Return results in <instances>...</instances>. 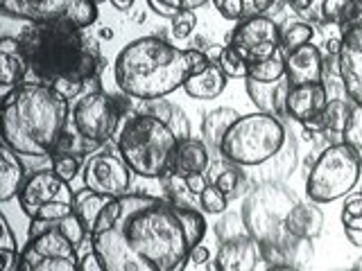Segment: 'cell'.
<instances>
[{
  "label": "cell",
  "instance_id": "cell-1",
  "mask_svg": "<svg viewBox=\"0 0 362 271\" xmlns=\"http://www.w3.org/2000/svg\"><path fill=\"white\" fill-rule=\"evenodd\" d=\"M90 248L105 271H184L192 244L179 206L165 197L129 192L100 212Z\"/></svg>",
  "mask_w": 362,
  "mask_h": 271
},
{
  "label": "cell",
  "instance_id": "cell-2",
  "mask_svg": "<svg viewBox=\"0 0 362 271\" xmlns=\"http://www.w3.org/2000/svg\"><path fill=\"white\" fill-rule=\"evenodd\" d=\"M34 82L52 86L71 100L102 68L100 45L64 18L30 23L18 37Z\"/></svg>",
  "mask_w": 362,
  "mask_h": 271
},
{
  "label": "cell",
  "instance_id": "cell-3",
  "mask_svg": "<svg viewBox=\"0 0 362 271\" xmlns=\"http://www.w3.org/2000/svg\"><path fill=\"white\" fill-rule=\"evenodd\" d=\"M68 122V97L52 86L30 82L3 97V145L18 156H50Z\"/></svg>",
  "mask_w": 362,
  "mask_h": 271
},
{
  "label": "cell",
  "instance_id": "cell-4",
  "mask_svg": "<svg viewBox=\"0 0 362 271\" xmlns=\"http://www.w3.org/2000/svg\"><path fill=\"white\" fill-rule=\"evenodd\" d=\"M192 75L188 50L158 37H143L127 43L113 61V79L120 93L134 100H163L184 88Z\"/></svg>",
  "mask_w": 362,
  "mask_h": 271
},
{
  "label": "cell",
  "instance_id": "cell-5",
  "mask_svg": "<svg viewBox=\"0 0 362 271\" xmlns=\"http://www.w3.org/2000/svg\"><path fill=\"white\" fill-rule=\"evenodd\" d=\"M179 138L163 120L150 113H134L120 127L118 154L134 174L145 179H161L177 152Z\"/></svg>",
  "mask_w": 362,
  "mask_h": 271
},
{
  "label": "cell",
  "instance_id": "cell-6",
  "mask_svg": "<svg viewBox=\"0 0 362 271\" xmlns=\"http://www.w3.org/2000/svg\"><path fill=\"white\" fill-rule=\"evenodd\" d=\"M288 136L290 133L283 120L263 111L249 113V116L238 118L233 127L226 131L220 154L231 165L254 169L276 156L286 145Z\"/></svg>",
  "mask_w": 362,
  "mask_h": 271
},
{
  "label": "cell",
  "instance_id": "cell-7",
  "mask_svg": "<svg viewBox=\"0 0 362 271\" xmlns=\"http://www.w3.org/2000/svg\"><path fill=\"white\" fill-rule=\"evenodd\" d=\"M299 199L286 183L254 186L243 199V219L258 246H279L290 240L286 219Z\"/></svg>",
  "mask_w": 362,
  "mask_h": 271
},
{
  "label": "cell",
  "instance_id": "cell-8",
  "mask_svg": "<svg viewBox=\"0 0 362 271\" xmlns=\"http://www.w3.org/2000/svg\"><path fill=\"white\" fill-rule=\"evenodd\" d=\"M360 174L362 163L351 147L344 143L328 145L305 176V195L315 203L337 201L358 186Z\"/></svg>",
  "mask_w": 362,
  "mask_h": 271
},
{
  "label": "cell",
  "instance_id": "cell-9",
  "mask_svg": "<svg viewBox=\"0 0 362 271\" xmlns=\"http://www.w3.org/2000/svg\"><path fill=\"white\" fill-rule=\"evenodd\" d=\"M16 271H82L77 246L59 231L57 222L30 219L28 244L18 253Z\"/></svg>",
  "mask_w": 362,
  "mask_h": 271
},
{
  "label": "cell",
  "instance_id": "cell-10",
  "mask_svg": "<svg viewBox=\"0 0 362 271\" xmlns=\"http://www.w3.org/2000/svg\"><path fill=\"white\" fill-rule=\"evenodd\" d=\"M18 201L23 212L37 222H59L75 210V192L71 183H66L52 169L34 172L23 186Z\"/></svg>",
  "mask_w": 362,
  "mask_h": 271
},
{
  "label": "cell",
  "instance_id": "cell-11",
  "mask_svg": "<svg viewBox=\"0 0 362 271\" xmlns=\"http://www.w3.org/2000/svg\"><path fill=\"white\" fill-rule=\"evenodd\" d=\"M120 118L122 113L116 104V97L105 90H90L73 107L71 124L82 138L102 147L111 140V136H116Z\"/></svg>",
  "mask_w": 362,
  "mask_h": 271
},
{
  "label": "cell",
  "instance_id": "cell-12",
  "mask_svg": "<svg viewBox=\"0 0 362 271\" xmlns=\"http://www.w3.org/2000/svg\"><path fill=\"white\" fill-rule=\"evenodd\" d=\"M226 45L243 56L247 64L272 59L281 52V25L269 16H256L238 23Z\"/></svg>",
  "mask_w": 362,
  "mask_h": 271
},
{
  "label": "cell",
  "instance_id": "cell-13",
  "mask_svg": "<svg viewBox=\"0 0 362 271\" xmlns=\"http://www.w3.org/2000/svg\"><path fill=\"white\" fill-rule=\"evenodd\" d=\"M84 188L118 199L129 195L132 186V169L122 161V156L111 154L109 150H100L90 154L82 169Z\"/></svg>",
  "mask_w": 362,
  "mask_h": 271
},
{
  "label": "cell",
  "instance_id": "cell-14",
  "mask_svg": "<svg viewBox=\"0 0 362 271\" xmlns=\"http://www.w3.org/2000/svg\"><path fill=\"white\" fill-rule=\"evenodd\" d=\"M342 48L337 54V75L344 95L354 104H362V25L342 34Z\"/></svg>",
  "mask_w": 362,
  "mask_h": 271
},
{
  "label": "cell",
  "instance_id": "cell-15",
  "mask_svg": "<svg viewBox=\"0 0 362 271\" xmlns=\"http://www.w3.org/2000/svg\"><path fill=\"white\" fill-rule=\"evenodd\" d=\"M286 77L292 86L322 84L326 77V59L317 45L308 43L303 48L286 54Z\"/></svg>",
  "mask_w": 362,
  "mask_h": 271
},
{
  "label": "cell",
  "instance_id": "cell-16",
  "mask_svg": "<svg viewBox=\"0 0 362 271\" xmlns=\"http://www.w3.org/2000/svg\"><path fill=\"white\" fill-rule=\"evenodd\" d=\"M328 88L326 84H303V86H292L288 95V113L292 122L308 124L317 120L328 107Z\"/></svg>",
  "mask_w": 362,
  "mask_h": 271
},
{
  "label": "cell",
  "instance_id": "cell-17",
  "mask_svg": "<svg viewBox=\"0 0 362 271\" xmlns=\"http://www.w3.org/2000/svg\"><path fill=\"white\" fill-rule=\"evenodd\" d=\"M245 88H247V95L249 100L254 102L258 107V111L269 113L283 122L290 120V113H288V95H290V88L292 84L288 82V77L279 79V82H272V84H263V82H254V79H245Z\"/></svg>",
  "mask_w": 362,
  "mask_h": 271
},
{
  "label": "cell",
  "instance_id": "cell-18",
  "mask_svg": "<svg viewBox=\"0 0 362 271\" xmlns=\"http://www.w3.org/2000/svg\"><path fill=\"white\" fill-rule=\"evenodd\" d=\"M218 271H256L260 265V246L252 235L235 237V240L222 242L215 253Z\"/></svg>",
  "mask_w": 362,
  "mask_h": 271
},
{
  "label": "cell",
  "instance_id": "cell-19",
  "mask_svg": "<svg viewBox=\"0 0 362 271\" xmlns=\"http://www.w3.org/2000/svg\"><path fill=\"white\" fill-rule=\"evenodd\" d=\"M73 0H0L7 16H16L28 23H45L64 18Z\"/></svg>",
  "mask_w": 362,
  "mask_h": 271
},
{
  "label": "cell",
  "instance_id": "cell-20",
  "mask_svg": "<svg viewBox=\"0 0 362 271\" xmlns=\"http://www.w3.org/2000/svg\"><path fill=\"white\" fill-rule=\"evenodd\" d=\"M299 163V150H297V140L288 136L286 145L281 147V152L276 156H272L267 163L254 167L252 172V183L260 186V183H283L294 169H297Z\"/></svg>",
  "mask_w": 362,
  "mask_h": 271
},
{
  "label": "cell",
  "instance_id": "cell-21",
  "mask_svg": "<svg viewBox=\"0 0 362 271\" xmlns=\"http://www.w3.org/2000/svg\"><path fill=\"white\" fill-rule=\"evenodd\" d=\"M30 73V66L25 54H23L21 41L3 37L0 41V84L3 88H16Z\"/></svg>",
  "mask_w": 362,
  "mask_h": 271
},
{
  "label": "cell",
  "instance_id": "cell-22",
  "mask_svg": "<svg viewBox=\"0 0 362 271\" xmlns=\"http://www.w3.org/2000/svg\"><path fill=\"white\" fill-rule=\"evenodd\" d=\"M209 163H211L209 145L199 138H184L177 145L170 169L177 172L179 176H190L197 172H206Z\"/></svg>",
  "mask_w": 362,
  "mask_h": 271
},
{
  "label": "cell",
  "instance_id": "cell-23",
  "mask_svg": "<svg viewBox=\"0 0 362 271\" xmlns=\"http://www.w3.org/2000/svg\"><path fill=\"white\" fill-rule=\"evenodd\" d=\"M322 229L324 212L322 208H317L315 201H299L286 219V231L294 237H301V240L313 242L315 237L322 235Z\"/></svg>",
  "mask_w": 362,
  "mask_h": 271
},
{
  "label": "cell",
  "instance_id": "cell-24",
  "mask_svg": "<svg viewBox=\"0 0 362 271\" xmlns=\"http://www.w3.org/2000/svg\"><path fill=\"white\" fill-rule=\"evenodd\" d=\"M226 79L229 77L224 75L218 64H209L204 71L186 79L184 90L195 100H215L226 88Z\"/></svg>",
  "mask_w": 362,
  "mask_h": 271
},
{
  "label": "cell",
  "instance_id": "cell-25",
  "mask_svg": "<svg viewBox=\"0 0 362 271\" xmlns=\"http://www.w3.org/2000/svg\"><path fill=\"white\" fill-rule=\"evenodd\" d=\"M240 118V113L231 107H218L209 111L206 116L202 120V140L209 145V150L220 152L222 150V143H224V136L229 131L235 120Z\"/></svg>",
  "mask_w": 362,
  "mask_h": 271
},
{
  "label": "cell",
  "instance_id": "cell-26",
  "mask_svg": "<svg viewBox=\"0 0 362 271\" xmlns=\"http://www.w3.org/2000/svg\"><path fill=\"white\" fill-rule=\"evenodd\" d=\"M3 158V167H0V199L9 201L11 197L21 195L23 186H25V167L18 161V154L11 152L7 145L0 150Z\"/></svg>",
  "mask_w": 362,
  "mask_h": 271
},
{
  "label": "cell",
  "instance_id": "cell-27",
  "mask_svg": "<svg viewBox=\"0 0 362 271\" xmlns=\"http://www.w3.org/2000/svg\"><path fill=\"white\" fill-rule=\"evenodd\" d=\"M276 0H213L218 14L226 20L243 23L256 16H267Z\"/></svg>",
  "mask_w": 362,
  "mask_h": 271
},
{
  "label": "cell",
  "instance_id": "cell-28",
  "mask_svg": "<svg viewBox=\"0 0 362 271\" xmlns=\"http://www.w3.org/2000/svg\"><path fill=\"white\" fill-rule=\"evenodd\" d=\"M143 113H150V116H156L158 120H163L168 127L175 131L179 140L190 138V122L186 118V113L177 104H173V102H168L165 97L143 102Z\"/></svg>",
  "mask_w": 362,
  "mask_h": 271
},
{
  "label": "cell",
  "instance_id": "cell-29",
  "mask_svg": "<svg viewBox=\"0 0 362 271\" xmlns=\"http://www.w3.org/2000/svg\"><path fill=\"white\" fill-rule=\"evenodd\" d=\"M109 201H111V197L100 195V192H93V190H88V188H82V190L75 192V210L73 212L79 217V222L84 224L88 237L93 235L100 212L105 210V206H107Z\"/></svg>",
  "mask_w": 362,
  "mask_h": 271
},
{
  "label": "cell",
  "instance_id": "cell-30",
  "mask_svg": "<svg viewBox=\"0 0 362 271\" xmlns=\"http://www.w3.org/2000/svg\"><path fill=\"white\" fill-rule=\"evenodd\" d=\"M351 109H354V102L351 100H331L328 107L322 113V133L331 136L333 145L342 143V136L346 129V122L351 116Z\"/></svg>",
  "mask_w": 362,
  "mask_h": 271
},
{
  "label": "cell",
  "instance_id": "cell-31",
  "mask_svg": "<svg viewBox=\"0 0 362 271\" xmlns=\"http://www.w3.org/2000/svg\"><path fill=\"white\" fill-rule=\"evenodd\" d=\"M161 186L165 190V199L170 203H175L179 208H195V210H202L199 206V197L192 195L188 190V183H186V176H179L173 169H168V172L161 176Z\"/></svg>",
  "mask_w": 362,
  "mask_h": 271
},
{
  "label": "cell",
  "instance_id": "cell-32",
  "mask_svg": "<svg viewBox=\"0 0 362 271\" xmlns=\"http://www.w3.org/2000/svg\"><path fill=\"white\" fill-rule=\"evenodd\" d=\"M213 186L218 188L229 201L231 199H238V197H247V192L254 188L252 179L245 176L243 174V167H238V165L224 167L220 174H215Z\"/></svg>",
  "mask_w": 362,
  "mask_h": 271
},
{
  "label": "cell",
  "instance_id": "cell-33",
  "mask_svg": "<svg viewBox=\"0 0 362 271\" xmlns=\"http://www.w3.org/2000/svg\"><path fill=\"white\" fill-rule=\"evenodd\" d=\"M211 64H218L226 77L231 79H247V71H249V64L243 59L240 54L233 52L229 45H211L206 50Z\"/></svg>",
  "mask_w": 362,
  "mask_h": 271
},
{
  "label": "cell",
  "instance_id": "cell-34",
  "mask_svg": "<svg viewBox=\"0 0 362 271\" xmlns=\"http://www.w3.org/2000/svg\"><path fill=\"white\" fill-rule=\"evenodd\" d=\"M315 37V28L308 20H294V23H286L281 28V52L290 54L294 50L303 48V45L313 43Z\"/></svg>",
  "mask_w": 362,
  "mask_h": 271
},
{
  "label": "cell",
  "instance_id": "cell-35",
  "mask_svg": "<svg viewBox=\"0 0 362 271\" xmlns=\"http://www.w3.org/2000/svg\"><path fill=\"white\" fill-rule=\"evenodd\" d=\"M247 77L254 79V82H263V84L279 82V79L286 77V54L279 52V54L272 56V59L249 64Z\"/></svg>",
  "mask_w": 362,
  "mask_h": 271
},
{
  "label": "cell",
  "instance_id": "cell-36",
  "mask_svg": "<svg viewBox=\"0 0 362 271\" xmlns=\"http://www.w3.org/2000/svg\"><path fill=\"white\" fill-rule=\"evenodd\" d=\"M64 20L79 30H86L98 20V5L90 3V0H73L66 9Z\"/></svg>",
  "mask_w": 362,
  "mask_h": 271
},
{
  "label": "cell",
  "instance_id": "cell-37",
  "mask_svg": "<svg viewBox=\"0 0 362 271\" xmlns=\"http://www.w3.org/2000/svg\"><path fill=\"white\" fill-rule=\"evenodd\" d=\"M243 235H249L247 226H245V219H243V212H222V217L215 224V237L222 242H229V240H235V237H243Z\"/></svg>",
  "mask_w": 362,
  "mask_h": 271
},
{
  "label": "cell",
  "instance_id": "cell-38",
  "mask_svg": "<svg viewBox=\"0 0 362 271\" xmlns=\"http://www.w3.org/2000/svg\"><path fill=\"white\" fill-rule=\"evenodd\" d=\"M50 169L52 172L64 179L66 183H71V181L82 172V158L75 156V154H64V152H52L50 154Z\"/></svg>",
  "mask_w": 362,
  "mask_h": 271
},
{
  "label": "cell",
  "instance_id": "cell-39",
  "mask_svg": "<svg viewBox=\"0 0 362 271\" xmlns=\"http://www.w3.org/2000/svg\"><path fill=\"white\" fill-rule=\"evenodd\" d=\"M342 143L354 150V154L360 158V163H362V104H354V109H351Z\"/></svg>",
  "mask_w": 362,
  "mask_h": 271
},
{
  "label": "cell",
  "instance_id": "cell-40",
  "mask_svg": "<svg viewBox=\"0 0 362 271\" xmlns=\"http://www.w3.org/2000/svg\"><path fill=\"white\" fill-rule=\"evenodd\" d=\"M57 226H59V231L64 233V237H66V240L71 242L73 246H82L84 240L88 237V233H86V229H84V224L79 222V217H77L75 212H71L68 217L59 219V222H57Z\"/></svg>",
  "mask_w": 362,
  "mask_h": 271
},
{
  "label": "cell",
  "instance_id": "cell-41",
  "mask_svg": "<svg viewBox=\"0 0 362 271\" xmlns=\"http://www.w3.org/2000/svg\"><path fill=\"white\" fill-rule=\"evenodd\" d=\"M199 206H202L204 212H209V215H222V212H226V206H229V199H226V197L222 195V192L211 183V186L199 195Z\"/></svg>",
  "mask_w": 362,
  "mask_h": 271
},
{
  "label": "cell",
  "instance_id": "cell-42",
  "mask_svg": "<svg viewBox=\"0 0 362 271\" xmlns=\"http://www.w3.org/2000/svg\"><path fill=\"white\" fill-rule=\"evenodd\" d=\"M286 3L297 16L305 18L308 23H320V14L326 0H286Z\"/></svg>",
  "mask_w": 362,
  "mask_h": 271
},
{
  "label": "cell",
  "instance_id": "cell-43",
  "mask_svg": "<svg viewBox=\"0 0 362 271\" xmlns=\"http://www.w3.org/2000/svg\"><path fill=\"white\" fill-rule=\"evenodd\" d=\"M197 25V16H195V9H184L177 18H173V37L184 41L188 39L192 30Z\"/></svg>",
  "mask_w": 362,
  "mask_h": 271
},
{
  "label": "cell",
  "instance_id": "cell-44",
  "mask_svg": "<svg viewBox=\"0 0 362 271\" xmlns=\"http://www.w3.org/2000/svg\"><path fill=\"white\" fill-rule=\"evenodd\" d=\"M147 7H150L156 16H163V18H177L181 11L186 9L184 0H147Z\"/></svg>",
  "mask_w": 362,
  "mask_h": 271
},
{
  "label": "cell",
  "instance_id": "cell-45",
  "mask_svg": "<svg viewBox=\"0 0 362 271\" xmlns=\"http://www.w3.org/2000/svg\"><path fill=\"white\" fill-rule=\"evenodd\" d=\"M358 25H362V0H351L337 28H339V34H346L349 30H354Z\"/></svg>",
  "mask_w": 362,
  "mask_h": 271
},
{
  "label": "cell",
  "instance_id": "cell-46",
  "mask_svg": "<svg viewBox=\"0 0 362 271\" xmlns=\"http://www.w3.org/2000/svg\"><path fill=\"white\" fill-rule=\"evenodd\" d=\"M0 251H18L16 237L11 233L5 217H0Z\"/></svg>",
  "mask_w": 362,
  "mask_h": 271
},
{
  "label": "cell",
  "instance_id": "cell-47",
  "mask_svg": "<svg viewBox=\"0 0 362 271\" xmlns=\"http://www.w3.org/2000/svg\"><path fill=\"white\" fill-rule=\"evenodd\" d=\"M360 215H362V195L349 197L344 201V208H342V224L354 219V217H360Z\"/></svg>",
  "mask_w": 362,
  "mask_h": 271
},
{
  "label": "cell",
  "instance_id": "cell-48",
  "mask_svg": "<svg viewBox=\"0 0 362 271\" xmlns=\"http://www.w3.org/2000/svg\"><path fill=\"white\" fill-rule=\"evenodd\" d=\"M186 183H188V190L192 192V195H197V197L211 186V183H209V179H206V174H204V172H197V174L186 176Z\"/></svg>",
  "mask_w": 362,
  "mask_h": 271
},
{
  "label": "cell",
  "instance_id": "cell-49",
  "mask_svg": "<svg viewBox=\"0 0 362 271\" xmlns=\"http://www.w3.org/2000/svg\"><path fill=\"white\" fill-rule=\"evenodd\" d=\"M79 269H82V271H105V267H102L100 258L95 255L93 248L79 258Z\"/></svg>",
  "mask_w": 362,
  "mask_h": 271
},
{
  "label": "cell",
  "instance_id": "cell-50",
  "mask_svg": "<svg viewBox=\"0 0 362 271\" xmlns=\"http://www.w3.org/2000/svg\"><path fill=\"white\" fill-rule=\"evenodd\" d=\"M211 260V251L204 244H197L195 248L190 251V263H195V265H206Z\"/></svg>",
  "mask_w": 362,
  "mask_h": 271
},
{
  "label": "cell",
  "instance_id": "cell-51",
  "mask_svg": "<svg viewBox=\"0 0 362 271\" xmlns=\"http://www.w3.org/2000/svg\"><path fill=\"white\" fill-rule=\"evenodd\" d=\"M344 235H346V240L354 244V246H358V248H362V231H356V229H344Z\"/></svg>",
  "mask_w": 362,
  "mask_h": 271
},
{
  "label": "cell",
  "instance_id": "cell-52",
  "mask_svg": "<svg viewBox=\"0 0 362 271\" xmlns=\"http://www.w3.org/2000/svg\"><path fill=\"white\" fill-rule=\"evenodd\" d=\"M111 5L116 9H120V11H127V9H132L134 0H111Z\"/></svg>",
  "mask_w": 362,
  "mask_h": 271
},
{
  "label": "cell",
  "instance_id": "cell-53",
  "mask_svg": "<svg viewBox=\"0 0 362 271\" xmlns=\"http://www.w3.org/2000/svg\"><path fill=\"white\" fill-rule=\"evenodd\" d=\"M344 229H356V231H362V215H360V217H354V219L344 222Z\"/></svg>",
  "mask_w": 362,
  "mask_h": 271
},
{
  "label": "cell",
  "instance_id": "cell-54",
  "mask_svg": "<svg viewBox=\"0 0 362 271\" xmlns=\"http://www.w3.org/2000/svg\"><path fill=\"white\" fill-rule=\"evenodd\" d=\"M204 3H209V0H184L186 9H197V7H202Z\"/></svg>",
  "mask_w": 362,
  "mask_h": 271
},
{
  "label": "cell",
  "instance_id": "cell-55",
  "mask_svg": "<svg viewBox=\"0 0 362 271\" xmlns=\"http://www.w3.org/2000/svg\"><path fill=\"white\" fill-rule=\"evenodd\" d=\"M265 271H303V269H297V267H267Z\"/></svg>",
  "mask_w": 362,
  "mask_h": 271
},
{
  "label": "cell",
  "instance_id": "cell-56",
  "mask_svg": "<svg viewBox=\"0 0 362 271\" xmlns=\"http://www.w3.org/2000/svg\"><path fill=\"white\" fill-rule=\"evenodd\" d=\"M351 269H354V271H362V258H358L356 263H354V267H351Z\"/></svg>",
  "mask_w": 362,
  "mask_h": 271
},
{
  "label": "cell",
  "instance_id": "cell-57",
  "mask_svg": "<svg viewBox=\"0 0 362 271\" xmlns=\"http://www.w3.org/2000/svg\"><path fill=\"white\" fill-rule=\"evenodd\" d=\"M90 3H95V5H102V3H107V0H90Z\"/></svg>",
  "mask_w": 362,
  "mask_h": 271
},
{
  "label": "cell",
  "instance_id": "cell-58",
  "mask_svg": "<svg viewBox=\"0 0 362 271\" xmlns=\"http://www.w3.org/2000/svg\"><path fill=\"white\" fill-rule=\"evenodd\" d=\"M331 271H354V269H331Z\"/></svg>",
  "mask_w": 362,
  "mask_h": 271
}]
</instances>
